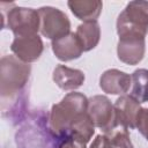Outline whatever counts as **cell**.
<instances>
[{
  "mask_svg": "<svg viewBox=\"0 0 148 148\" xmlns=\"http://www.w3.org/2000/svg\"><path fill=\"white\" fill-rule=\"evenodd\" d=\"M75 34L82 44L83 51H90L99 42L101 29L96 21H88L80 24Z\"/></svg>",
  "mask_w": 148,
  "mask_h": 148,
  "instance_id": "cell-15",
  "label": "cell"
},
{
  "mask_svg": "<svg viewBox=\"0 0 148 148\" xmlns=\"http://www.w3.org/2000/svg\"><path fill=\"white\" fill-rule=\"evenodd\" d=\"M52 50L56 57L61 61L77 59L82 52H84L81 42L74 32H69L61 38L52 40Z\"/></svg>",
  "mask_w": 148,
  "mask_h": 148,
  "instance_id": "cell-12",
  "label": "cell"
},
{
  "mask_svg": "<svg viewBox=\"0 0 148 148\" xmlns=\"http://www.w3.org/2000/svg\"><path fill=\"white\" fill-rule=\"evenodd\" d=\"M131 83L132 76L118 69H108L99 79V87L102 90L112 95H121L127 92Z\"/></svg>",
  "mask_w": 148,
  "mask_h": 148,
  "instance_id": "cell-11",
  "label": "cell"
},
{
  "mask_svg": "<svg viewBox=\"0 0 148 148\" xmlns=\"http://www.w3.org/2000/svg\"><path fill=\"white\" fill-rule=\"evenodd\" d=\"M61 148H86V143H83L72 136H66L64 139Z\"/></svg>",
  "mask_w": 148,
  "mask_h": 148,
  "instance_id": "cell-20",
  "label": "cell"
},
{
  "mask_svg": "<svg viewBox=\"0 0 148 148\" xmlns=\"http://www.w3.org/2000/svg\"><path fill=\"white\" fill-rule=\"evenodd\" d=\"M118 58L127 65H136L145 54V38L143 37H121L117 47Z\"/></svg>",
  "mask_w": 148,
  "mask_h": 148,
  "instance_id": "cell-10",
  "label": "cell"
},
{
  "mask_svg": "<svg viewBox=\"0 0 148 148\" xmlns=\"http://www.w3.org/2000/svg\"><path fill=\"white\" fill-rule=\"evenodd\" d=\"M103 3L101 1H68V7L71 8L72 13L80 20L88 22V21H96L98 15L101 14Z\"/></svg>",
  "mask_w": 148,
  "mask_h": 148,
  "instance_id": "cell-14",
  "label": "cell"
},
{
  "mask_svg": "<svg viewBox=\"0 0 148 148\" xmlns=\"http://www.w3.org/2000/svg\"><path fill=\"white\" fill-rule=\"evenodd\" d=\"M51 130L60 136H72L83 143L91 139L95 125L88 114V99L80 92H69L54 104L49 114Z\"/></svg>",
  "mask_w": 148,
  "mask_h": 148,
  "instance_id": "cell-1",
  "label": "cell"
},
{
  "mask_svg": "<svg viewBox=\"0 0 148 148\" xmlns=\"http://www.w3.org/2000/svg\"><path fill=\"white\" fill-rule=\"evenodd\" d=\"M113 109L116 126H120L126 130L136 127V119L140 110L142 109L140 106V102L131 95H124L116 101Z\"/></svg>",
  "mask_w": 148,
  "mask_h": 148,
  "instance_id": "cell-8",
  "label": "cell"
},
{
  "mask_svg": "<svg viewBox=\"0 0 148 148\" xmlns=\"http://www.w3.org/2000/svg\"><path fill=\"white\" fill-rule=\"evenodd\" d=\"M5 20L15 37L37 35L38 29H40V17L38 10L31 8L14 7L8 12L7 18Z\"/></svg>",
  "mask_w": 148,
  "mask_h": 148,
  "instance_id": "cell-5",
  "label": "cell"
},
{
  "mask_svg": "<svg viewBox=\"0 0 148 148\" xmlns=\"http://www.w3.org/2000/svg\"><path fill=\"white\" fill-rule=\"evenodd\" d=\"M105 134L109 135L112 148H133V145L130 140L128 130L120 126H116Z\"/></svg>",
  "mask_w": 148,
  "mask_h": 148,
  "instance_id": "cell-17",
  "label": "cell"
},
{
  "mask_svg": "<svg viewBox=\"0 0 148 148\" xmlns=\"http://www.w3.org/2000/svg\"><path fill=\"white\" fill-rule=\"evenodd\" d=\"M53 81L64 90H74L82 86L84 74L79 69L59 65L53 71Z\"/></svg>",
  "mask_w": 148,
  "mask_h": 148,
  "instance_id": "cell-13",
  "label": "cell"
},
{
  "mask_svg": "<svg viewBox=\"0 0 148 148\" xmlns=\"http://www.w3.org/2000/svg\"><path fill=\"white\" fill-rule=\"evenodd\" d=\"M117 32L119 38H145L148 32V1H131L118 16Z\"/></svg>",
  "mask_w": 148,
  "mask_h": 148,
  "instance_id": "cell-4",
  "label": "cell"
},
{
  "mask_svg": "<svg viewBox=\"0 0 148 148\" xmlns=\"http://www.w3.org/2000/svg\"><path fill=\"white\" fill-rule=\"evenodd\" d=\"M16 58L23 62H32L39 58L43 52V42L38 35L15 37L10 46Z\"/></svg>",
  "mask_w": 148,
  "mask_h": 148,
  "instance_id": "cell-9",
  "label": "cell"
},
{
  "mask_svg": "<svg viewBox=\"0 0 148 148\" xmlns=\"http://www.w3.org/2000/svg\"><path fill=\"white\" fill-rule=\"evenodd\" d=\"M136 128L148 140V108L140 110L136 119Z\"/></svg>",
  "mask_w": 148,
  "mask_h": 148,
  "instance_id": "cell-18",
  "label": "cell"
},
{
  "mask_svg": "<svg viewBox=\"0 0 148 148\" xmlns=\"http://www.w3.org/2000/svg\"><path fill=\"white\" fill-rule=\"evenodd\" d=\"M0 92L2 114L18 123L25 117L27 90L25 86L30 76V65L14 56L1 59Z\"/></svg>",
  "mask_w": 148,
  "mask_h": 148,
  "instance_id": "cell-2",
  "label": "cell"
},
{
  "mask_svg": "<svg viewBox=\"0 0 148 148\" xmlns=\"http://www.w3.org/2000/svg\"><path fill=\"white\" fill-rule=\"evenodd\" d=\"M64 139L51 130L44 111L25 114L15 133L16 148H61Z\"/></svg>",
  "mask_w": 148,
  "mask_h": 148,
  "instance_id": "cell-3",
  "label": "cell"
},
{
  "mask_svg": "<svg viewBox=\"0 0 148 148\" xmlns=\"http://www.w3.org/2000/svg\"><path fill=\"white\" fill-rule=\"evenodd\" d=\"M38 14L40 17V32L44 37L56 40L69 34V20L61 10L53 7H42L38 9Z\"/></svg>",
  "mask_w": 148,
  "mask_h": 148,
  "instance_id": "cell-6",
  "label": "cell"
},
{
  "mask_svg": "<svg viewBox=\"0 0 148 148\" xmlns=\"http://www.w3.org/2000/svg\"><path fill=\"white\" fill-rule=\"evenodd\" d=\"M88 114L95 125L104 133L109 132L114 124V109L108 97L96 95L88 99Z\"/></svg>",
  "mask_w": 148,
  "mask_h": 148,
  "instance_id": "cell-7",
  "label": "cell"
},
{
  "mask_svg": "<svg viewBox=\"0 0 148 148\" xmlns=\"http://www.w3.org/2000/svg\"><path fill=\"white\" fill-rule=\"evenodd\" d=\"M132 83L131 96L140 103L148 102V69H136L132 74Z\"/></svg>",
  "mask_w": 148,
  "mask_h": 148,
  "instance_id": "cell-16",
  "label": "cell"
},
{
  "mask_svg": "<svg viewBox=\"0 0 148 148\" xmlns=\"http://www.w3.org/2000/svg\"><path fill=\"white\" fill-rule=\"evenodd\" d=\"M90 148H112L111 140L109 135L103 134V135H97L96 139L92 141Z\"/></svg>",
  "mask_w": 148,
  "mask_h": 148,
  "instance_id": "cell-19",
  "label": "cell"
}]
</instances>
